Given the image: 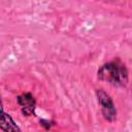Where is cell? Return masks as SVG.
I'll list each match as a JSON object with an SVG mask.
<instances>
[{"label": "cell", "instance_id": "obj_1", "mask_svg": "<svg viewBox=\"0 0 132 132\" xmlns=\"http://www.w3.org/2000/svg\"><path fill=\"white\" fill-rule=\"evenodd\" d=\"M97 76L100 80L107 81L112 86L124 87L128 82V69L119 59L109 61L99 67Z\"/></svg>", "mask_w": 132, "mask_h": 132}, {"label": "cell", "instance_id": "obj_2", "mask_svg": "<svg viewBox=\"0 0 132 132\" xmlns=\"http://www.w3.org/2000/svg\"><path fill=\"white\" fill-rule=\"evenodd\" d=\"M96 96L100 105L103 118L108 122H113L117 119V108L113 104L111 97L102 89L96 90Z\"/></svg>", "mask_w": 132, "mask_h": 132}, {"label": "cell", "instance_id": "obj_3", "mask_svg": "<svg viewBox=\"0 0 132 132\" xmlns=\"http://www.w3.org/2000/svg\"><path fill=\"white\" fill-rule=\"evenodd\" d=\"M16 100H18V103L22 106L21 111L24 116L30 117L34 113L36 102H35L34 96L31 93H24V94L18 96Z\"/></svg>", "mask_w": 132, "mask_h": 132}, {"label": "cell", "instance_id": "obj_4", "mask_svg": "<svg viewBox=\"0 0 132 132\" xmlns=\"http://www.w3.org/2000/svg\"><path fill=\"white\" fill-rule=\"evenodd\" d=\"M1 130L3 132H22V130L12 120L10 114L4 112L3 110H2V119H1Z\"/></svg>", "mask_w": 132, "mask_h": 132}]
</instances>
